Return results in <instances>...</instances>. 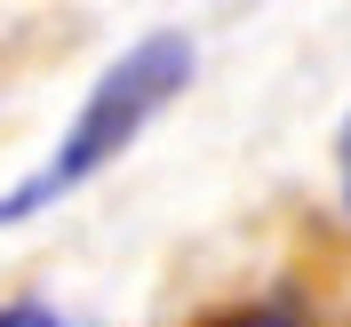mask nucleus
Here are the masks:
<instances>
[{"instance_id":"4","label":"nucleus","mask_w":351,"mask_h":327,"mask_svg":"<svg viewBox=\"0 0 351 327\" xmlns=\"http://www.w3.org/2000/svg\"><path fill=\"white\" fill-rule=\"evenodd\" d=\"M343 199H351V128H343Z\"/></svg>"},{"instance_id":"3","label":"nucleus","mask_w":351,"mask_h":327,"mask_svg":"<svg viewBox=\"0 0 351 327\" xmlns=\"http://www.w3.org/2000/svg\"><path fill=\"white\" fill-rule=\"evenodd\" d=\"M216 327H295L287 311H232V319H216Z\"/></svg>"},{"instance_id":"1","label":"nucleus","mask_w":351,"mask_h":327,"mask_svg":"<svg viewBox=\"0 0 351 327\" xmlns=\"http://www.w3.org/2000/svg\"><path fill=\"white\" fill-rule=\"evenodd\" d=\"M184 80H192V40H184V32H152V40H136L128 56H120V64L80 96V120H72L64 144L48 152V175H56L64 192H72V184H88L112 152H128L136 128H144V120H152Z\"/></svg>"},{"instance_id":"2","label":"nucleus","mask_w":351,"mask_h":327,"mask_svg":"<svg viewBox=\"0 0 351 327\" xmlns=\"http://www.w3.org/2000/svg\"><path fill=\"white\" fill-rule=\"evenodd\" d=\"M0 327H64V319L40 311V304H0Z\"/></svg>"}]
</instances>
